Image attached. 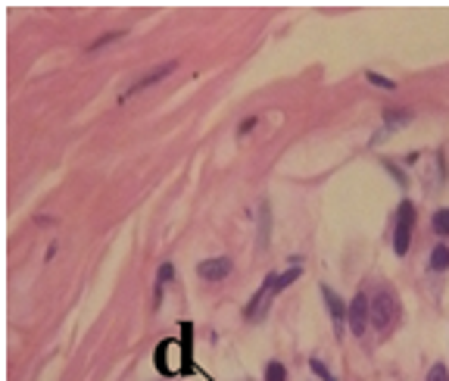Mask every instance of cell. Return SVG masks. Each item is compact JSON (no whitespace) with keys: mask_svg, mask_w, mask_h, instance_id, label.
Here are the masks:
<instances>
[{"mask_svg":"<svg viewBox=\"0 0 449 381\" xmlns=\"http://www.w3.org/2000/svg\"><path fill=\"white\" fill-rule=\"evenodd\" d=\"M303 275V269L294 266V269H287V272H281V275H275V294H281L287 285H294V281Z\"/></svg>","mask_w":449,"mask_h":381,"instance_id":"cell-10","label":"cell"},{"mask_svg":"<svg viewBox=\"0 0 449 381\" xmlns=\"http://www.w3.org/2000/svg\"><path fill=\"white\" fill-rule=\"evenodd\" d=\"M309 369H312V372H316V375H318V378H325V381H337V378L331 375V369H328V365H325V363H321V360H309Z\"/></svg>","mask_w":449,"mask_h":381,"instance_id":"cell-16","label":"cell"},{"mask_svg":"<svg viewBox=\"0 0 449 381\" xmlns=\"http://www.w3.org/2000/svg\"><path fill=\"white\" fill-rule=\"evenodd\" d=\"M365 78H369L371 85L384 88V91H393V88H396V81H393V78H384V76H381V72H365Z\"/></svg>","mask_w":449,"mask_h":381,"instance_id":"cell-15","label":"cell"},{"mask_svg":"<svg viewBox=\"0 0 449 381\" xmlns=\"http://www.w3.org/2000/svg\"><path fill=\"white\" fill-rule=\"evenodd\" d=\"M272 297H275V272H268L265 281H262V288L256 291V294H253V300L246 303L244 316L250 319V322H259V319L268 312V303H272Z\"/></svg>","mask_w":449,"mask_h":381,"instance_id":"cell-4","label":"cell"},{"mask_svg":"<svg viewBox=\"0 0 449 381\" xmlns=\"http://www.w3.org/2000/svg\"><path fill=\"white\" fill-rule=\"evenodd\" d=\"M428 269H431V272H446V269H449V247H446V244H437V247L431 250Z\"/></svg>","mask_w":449,"mask_h":381,"instance_id":"cell-8","label":"cell"},{"mask_svg":"<svg viewBox=\"0 0 449 381\" xmlns=\"http://www.w3.org/2000/svg\"><path fill=\"white\" fill-rule=\"evenodd\" d=\"M231 259L228 257H212V259H203V263H197V275L203 281H222L231 275Z\"/></svg>","mask_w":449,"mask_h":381,"instance_id":"cell-5","label":"cell"},{"mask_svg":"<svg viewBox=\"0 0 449 381\" xmlns=\"http://www.w3.org/2000/svg\"><path fill=\"white\" fill-rule=\"evenodd\" d=\"M259 244L262 247L268 244V204H262V238H259Z\"/></svg>","mask_w":449,"mask_h":381,"instance_id":"cell-19","label":"cell"},{"mask_svg":"<svg viewBox=\"0 0 449 381\" xmlns=\"http://www.w3.org/2000/svg\"><path fill=\"white\" fill-rule=\"evenodd\" d=\"M428 381H449V369H446L443 363L431 365V372H428Z\"/></svg>","mask_w":449,"mask_h":381,"instance_id":"cell-17","label":"cell"},{"mask_svg":"<svg viewBox=\"0 0 449 381\" xmlns=\"http://www.w3.org/2000/svg\"><path fill=\"white\" fill-rule=\"evenodd\" d=\"M384 169H387V172H390V175L396 178V184H400V188H409V175H406V172H402L400 166H396L393 160H384Z\"/></svg>","mask_w":449,"mask_h":381,"instance_id":"cell-14","label":"cell"},{"mask_svg":"<svg viewBox=\"0 0 449 381\" xmlns=\"http://www.w3.org/2000/svg\"><path fill=\"white\" fill-rule=\"evenodd\" d=\"M409 119H412V113H409V110H387V113H384L387 129H402V125H406Z\"/></svg>","mask_w":449,"mask_h":381,"instance_id":"cell-11","label":"cell"},{"mask_svg":"<svg viewBox=\"0 0 449 381\" xmlns=\"http://www.w3.org/2000/svg\"><path fill=\"white\" fill-rule=\"evenodd\" d=\"M321 297H325V303H328V312H331V322L337 328V334H343V322H347V303H343L340 297L334 294V288H328V285H321Z\"/></svg>","mask_w":449,"mask_h":381,"instance_id":"cell-6","label":"cell"},{"mask_svg":"<svg viewBox=\"0 0 449 381\" xmlns=\"http://www.w3.org/2000/svg\"><path fill=\"white\" fill-rule=\"evenodd\" d=\"M119 38H125V32H109V35H103V38H97V41L91 44V50H100V47H107V44L119 41Z\"/></svg>","mask_w":449,"mask_h":381,"instance_id":"cell-18","label":"cell"},{"mask_svg":"<svg viewBox=\"0 0 449 381\" xmlns=\"http://www.w3.org/2000/svg\"><path fill=\"white\" fill-rule=\"evenodd\" d=\"M253 125H256V119H244V122H241V129H237V134H246V131H253Z\"/></svg>","mask_w":449,"mask_h":381,"instance_id":"cell-20","label":"cell"},{"mask_svg":"<svg viewBox=\"0 0 449 381\" xmlns=\"http://www.w3.org/2000/svg\"><path fill=\"white\" fill-rule=\"evenodd\" d=\"M175 69H178V63H175V59H169V63L156 66V69H153V72H147V76L140 78V81H134V85L128 88V94H125V97H131V94L144 91V88H150V85H156V81H162L166 76H172V72H175ZM125 97H122V100H125Z\"/></svg>","mask_w":449,"mask_h":381,"instance_id":"cell-7","label":"cell"},{"mask_svg":"<svg viewBox=\"0 0 449 381\" xmlns=\"http://www.w3.org/2000/svg\"><path fill=\"white\" fill-rule=\"evenodd\" d=\"M431 225H433V231H437L440 238H449V206H443V210L433 213Z\"/></svg>","mask_w":449,"mask_h":381,"instance_id":"cell-12","label":"cell"},{"mask_svg":"<svg viewBox=\"0 0 449 381\" xmlns=\"http://www.w3.org/2000/svg\"><path fill=\"white\" fill-rule=\"evenodd\" d=\"M400 319V300L393 297V291L381 288L371 297V325L374 332H390L393 322Z\"/></svg>","mask_w":449,"mask_h":381,"instance_id":"cell-1","label":"cell"},{"mask_svg":"<svg viewBox=\"0 0 449 381\" xmlns=\"http://www.w3.org/2000/svg\"><path fill=\"white\" fill-rule=\"evenodd\" d=\"M175 279V266L172 263H162L160 266V275H156V306H160V297H162V288H166V281Z\"/></svg>","mask_w":449,"mask_h":381,"instance_id":"cell-9","label":"cell"},{"mask_svg":"<svg viewBox=\"0 0 449 381\" xmlns=\"http://www.w3.org/2000/svg\"><path fill=\"white\" fill-rule=\"evenodd\" d=\"M347 322H349V332H353L356 338H362V334L369 332V325H371V297L365 294V291H359L353 300H349Z\"/></svg>","mask_w":449,"mask_h":381,"instance_id":"cell-3","label":"cell"},{"mask_svg":"<svg viewBox=\"0 0 449 381\" xmlns=\"http://www.w3.org/2000/svg\"><path fill=\"white\" fill-rule=\"evenodd\" d=\"M415 204L412 200H402L400 210H396V228H393V253L396 257H406L409 244H412V231H415Z\"/></svg>","mask_w":449,"mask_h":381,"instance_id":"cell-2","label":"cell"},{"mask_svg":"<svg viewBox=\"0 0 449 381\" xmlns=\"http://www.w3.org/2000/svg\"><path fill=\"white\" fill-rule=\"evenodd\" d=\"M265 381H287V369H284V363L272 360L265 365Z\"/></svg>","mask_w":449,"mask_h":381,"instance_id":"cell-13","label":"cell"}]
</instances>
